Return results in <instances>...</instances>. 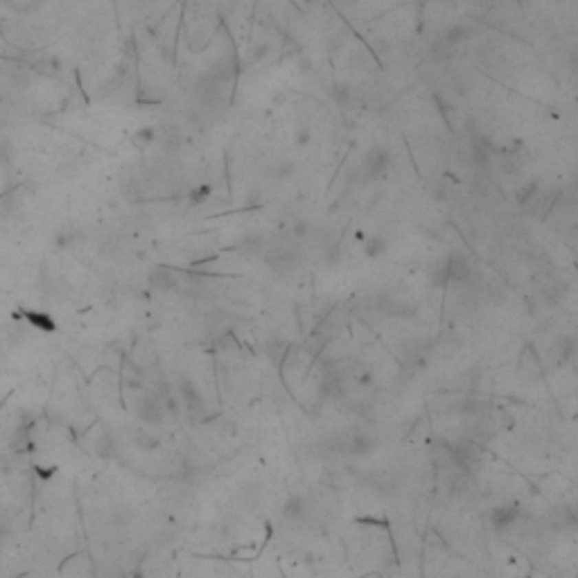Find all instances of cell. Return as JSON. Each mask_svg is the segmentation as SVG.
Here are the masks:
<instances>
[{
    "instance_id": "7a4b0ae2",
    "label": "cell",
    "mask_w": 578,
    "mask_h": 578,
    "mask_svg": "<svg viewBox=\"0 0 578 578\" xmlns=\"http://www.w3.org/2000/svg\"><path fill=\"white\" fill-rule=\"evenodd\" d=\"M332 100H335L337 104L346 107L348 102L353 100V89H351V86H346V84H335V86H332Z\"/></svg>"
},
{
    "instance_id": "6da1fadb",
    "label": "cell",
    "mask_w": 578,
    "mask_h": 578,
    "mask_svg": "<svg viewBox=\"0 0 578 578\" xmlns=\"http://www.w3.org/2000/svg\"><path fill=\"white\" fill-rule=\"evenodd\" d=\"M389 165H391V154L386 152L384 147H370L368 152H366V161H364V168H366L368 172V177L370 179H377V177H382V174H386V170H389Z\"/></svg>"
},
{
    "instance_id": "3957f363",
    "label": "cell",
    "mask_w": 578,
    "mask_h": 578,
    "mask_svg": "<svg viewBox=\"0 0 578 578\" xmlns=\"http://www.w3.org/2000/svg\"><path fill=\"white\" fill-rule=\"evenodd\" d=\"M535 190H537L535 184H526V186L518 192V201H520V203H529V201H531L533 197H535Z\"/></svg>"
}]
</instances>
